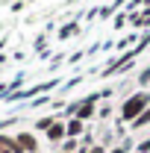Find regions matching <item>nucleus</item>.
<instances>
[{
  "mask_svg": "<svg viewBox=\"0 0 150 153\" xmlns=\"http://www.w3.org/2000/svg\"><path fill=\"white\" fill-rule=\"evenodd\" d=\"M79 150V141H76V138H65V141H62V153H76Z\"/></svg>",
  "mask_w": 150,
  "mask_h": 153,
  "instance_id": "7",
  "label": "nucleus"
},
{
  "mask_svg": "<svg viewBox=\"0 0 150 153\" xmlns=\"http://www.w3.org/2000/svg\"><path fill=\"white\" fill-rule=\"evenodd\" d=\"M135 153H150V138H144L141 144H135Z\"/></svg>",
  "mask_w": 150,
  "mask_h": 153,
  "instance_id": "9",
  "label": "nucleus"
},
{
  "mask_svg": "<svg viewBox=\"0 0 150 153\" xmlns=\"http://www.w3.org/2000/svg\"><path fill=\"white\" fill-rule=\"evenodd\" d=\"M30 3H36V0H30Z\"/></svg>",
  "mask_w": 150,
  "mask_h": 153,
  "instance_id": "15",
  "label": "nucleus"
},
{
  "mask_svg": "<svg viewBox=\"0 0 150 153\" xmlns=\"http://www.w3.org/2000/svg\"><path fill=\"white\" fill-rule=\"evenodd\" d=\"M144 124H150V109H144L138 121H132V127H135V130H138V127H144Z\"/></svg>",
  "mask_w": 150,
  "mask_h": 153,
  "instance_id": "8",
  "label": "nucleus"
},
{
  "mask_svg": "<svg viewBox=\"0 0 150 153\" xmlns=\"http://www.w3.org/2000/svg\"><path fill=\"white\" fill-rule=\"evenodd\" d=\"M3 62H6V56H3V53H0V65H3Z\"/></svg>",
  "mask_w": 150,
  "mask_h": 153,
  "instance_id": "14",
  "label": "nucleus"
},
{
  "mask_svg": "<svg viewBox=\"0 0 150 153\" xmlns=\"http://www.w3.org/2000/svg\"><path fill=\"white\" fill-rule=\"evenodd\" d=\"M147 79H150V68H144L141 76H138V82H141V85H147Z\"/></svg>",
  "mask_w": 150,
  "mask_h": 153,
  "instance_id": "12",
  "label": "nucleus"
},
{
  "mask_svg": "<svg viewBox=\"0 0 150 153\" xmlns=\"http://www.w3.org/2000/svg\"><path fill=\"white\" fill-rule=\"evenodd\" d=\"M68 138V127H65V121H56L50 130H47V141H53V144H62Z\"/></svg>",
  "mask_w": 150,
  "mask_h": 153,
  "instance_id": "3",
  "label": "nucleus"
},
{
  "mask_svg": "<svg viewBox=\"0 0 150 153\" xmlns=\"http://www.w3.org/2000/svg\"><path fill=\"white\" fill-rule=\"evenodd\" d=\"M127 15H130V12H121V15L115 18V27H124V24H127Z\"/></svg>",
  "mask_w": 150,
  "mask_h": 153,
  "instance_id": "11",
  "label": "nucleus"
},
{
  "mask_svg": "<svg viewBox=\"0 0 150 153\" xmlns=\"http://www.w3.org/2000/svg\"><path fill=\"white\" fill-rule=\"evenodd\" d=\"M144 109H150V94L147 91H135V94H130L124 103H121V121H138L141 118V112Z\"/></svg>",
  "mask_w": 150,
  "mask_h": 153,
  "instance_id": "1",
  "label": "nucleus"
},
{
  "mask_svg": "<svg viewBox=\"0 0 150 153\" xmlns=\"http://www.w3.org/2000/svg\"><path fill=\"white\" fill-rule=\"evenodd\" d=\"M109 153H130V150H127L124 144H118V147H112V150H109Z\"/></svg>",
  "mask_w": 150,
  "mask_h": 153,
  "instance_id": "13",
  "label": "nucleus"
},
{
  "mask_svg": "<svg viewBox=\"0 0 150 153\" xmlns=\"http://www.w3.org/2000/svg\"><path fill=\"white\" fill-rule=\"evenodd\" d=\"M65 127H68V138H79L85 133V121H79V118H71Z\"/></svg>",
  "mask_w": 150,
  "mask_h": 153,
  "instance_id": "4",
  "label": "nucleus"
},
{
  "mask_svg": "<svg viewBox=\"0 0 150 153\" xmlns=\"http://www.w3.org/2000/svg\"><path fill=\"white\" fill-rule=\"evenodd\" d=\"M76 33H79V24H65V27H62V30H59V38H74Z\"/></svg>",
  "mask_w": 150,
  "mask_h": 153,
  "instance_id": "5",
  "label": "nucleus"
},
{
  "mask_svg": "<svg viewBox=\"0 0 150 153\" xmlns=\"http://www.w3.org/2000/svg\"><path fill=\"white\" fill-rule=\"evenodd\" d=\"M88 153H109V150H106V144H91Z\"/></svg>",
  "mask_w": 150,
  "mask_h": 153,
  "instance_id": "10",
  "label": "nucleus"
},
{
  "mask_svg": "<svg viewBox=\"0 0 150 153\" xmlns=\"http://www.w3.org/2000/svg\"><path fill=\"white\" fill-rule=\"evenodd\" d=\"M15 138H18V147L24 153H38V138L33 133H18Z\"/></svg>",
  "mask_w": 150,
  "mask_h": 153,
  "instance_id": "2",
  "label": "nucleus"
},
{
  "mask_svg": "<svg viewBox=\"0 0 150 153\" xmlns=\"http://www.w3.org/2000/svg\"><path fill=\"white\" fill-rule=\"evenodd\" d=\"M59 118L56 115H44V118H38V124H36V130H44V133H47V130H50V127H53V124H56Z\"/></svg>",
  "mask_w": 150,
  "mask_h": 153,
  "instance_id": "6",
  "label": "nucleus"
}]
</instances>
